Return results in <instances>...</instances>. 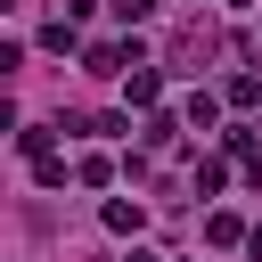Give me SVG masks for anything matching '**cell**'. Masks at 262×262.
<instances>
[{"mask_svg": "<svg viewBox=\"0 0 262 262\" xmlns=\"http://www.w3.org/2000/svg\"><path fill=\"white\" fill-rule=\"evenodd\" d=\"M123 90H131V106H156V90H164V74H156V66H139V74H123Z\"/></svg>", "mask_w": 262, "mask_h": 262, "instance_id": "obj_1", "label": "cell"}, {"mask_svg": "<svg viewBox=\"0 0 262 262\" xmlns=\"http://www.w3.org/2000/svg\"><path fill=\"white\" fill-rule=\"evenodd\" d=\"M115 16H123V25H139V16H156V0H115Z\"/></svg>", "mask_w": 262, "mask_h": 262, "instance_id": "obj_3", "label": "cell"}, {"mask_svg": "<svg viewBox=\"0 0 262 262\" xmlns=\"http://www.w3.org/2000/svg\"><path fill=\"white\" fill-rule=\"evenodd\" d=\"M205 237H213V246H246V237H254V229H246V221H237V213H213V221H205Z\"/></svg>", "mask_w": 262, "mask_h": 262, "instance_id": "obj_2", "label": "cell"}, {"mask_svg": "<svg viewBox=\"0 0 262 262\" xmlns=\"http://www.w3.org/2000/svg\"><path fill=\"white\" fill-rule=\"evenodd\" d=\"M246 254H254V262H262V229H254V237H246Z\"/></svg>", "mask_w": 262, "mask_h": 262, "instance_id": "obj_4", "label": "cell"}]
</instances>
